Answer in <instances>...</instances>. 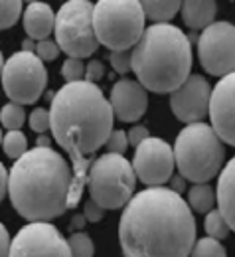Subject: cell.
Returning a JSON list of instances; mask_svg holds the SVG:
<instances>
[{
    "instance_id": "d6a6232c",
    "label": "cell",
    "mask_w": 235,
    "mask_h": 257,
    "mask_svg": "<svg viewBox=\"0 0 235 257\" xmlns=\"http://www.w3.org/2000/svg\"><path fill=\"white\" fill-rule=\"evenodd\" d=\"M103 75H105V67H103V64H101L99 60H93V62H89L87 67H85V75H83V79H85V81H91V83H97Z\"/></svg>"
},
{
    "instance_id": "277c9868",
    "label": "cell",
    "mask_w": 235,
    "mask_h": 257,
    "mask_svg": "<svg viewBox=\"0 0 235 257\" xmlns=\"http://www.w3.org/2000/svg\"><path fill=\"white\" fill-rule=\"evenodd\" d=\"M192 69V46L178 26L156 22L133 46V71L152 93H172Z\"/></svg>"
},
{
    "instance_id": "8d00e7d4",
    "label": "cell",
    "mask_w": 235,
    "mask_h": 257,
    "mask_svg": "<svg viewBox=\"0 0 235 257\" xmlns=\"http://www.w3.org/2000/svg\"><path fill=\"white\" fill-rule=\"evenodd\" d=\"M85 224H87V218H85V214H83V216H79V214H77V216H73V220H71L69 227H71V229H81V227H83Z\"/></svg>"
},
{
    "instance_id": "4316f807",
    "label": "cell",
    "mask_w": 235,
    "mask_h": 257,
    "mask_svg": "<svg viewBox=\"0 0 235 257\" xmlns=\"http://www.w3.org/2000/svg\"><path fill=\"white\" fill-rule=\"evenodd\" d=\"M111 65L121 75L133 71V50H115V52H111Z\"/></svg>"
},
{
    "instance_id": "6da1fadb",
    "label": "cell",
    "mask_w": 235,
    "mask_h": 257,
    "mask_svg": "<svg viewBox=\"0 0 235 257\" xmlns=\"http://www.w3.org/2000/svg\"><path fill=\"white\" fill-rule=\"evenodd\" d=\"M119 239L129 257L190 255L196 243L192 208L172 188H146L127 202Z\"/></svg>"
},
{
    "instance_id": "cb8c5ba5",
    "label": "cell",
    "mask_w": 235,
    "mask_h": 257,
    "mask_svg": "<svg viewBox=\"0 0 235 257\" xmlns=\"http://www.w3.org/2000/svg\"><path fill=\"white\" fill-rule=\"evenodd\" d=\"M24 0H0V30L12 28L22 14Z\"/></svg>"
},
{
    "instance_id": "9a60e30c",
    "label": "cell",
    "mask_w": 235,
    "mask_h": 257,
    "mask_svg": "<svg viewBox=\"0 0 235 257\" xmlns=\"http://www.w3.org/2000/svg\"><path fill=\"white\" fill-rule=\"evenodd\" d=\"M111 109L123 123H136L142 119L148 107V93L140 81L119 79L111 89Z\"/></svg>"
},
{
    "instance_id": "b9f144b4",
    "label": "cell",
    "mask_w": 235,
    "mask_h": 257,
    "mask_svg": "<svg viewBox=\"0 0 235 257\" xmlns=\"http://www.w3.org/2000/svg\"><path fill=\"white\" fill-rule=\"evenodd\" d=\"M24 2H28V4H32V2H36V0H24Z\"/></svg>"
},
{
    "instance_id": "e575fe53",
    "label": "cell",
    "mask_w": 235,
    "mask_h": 257,
    "mask_svg": "<svg viewBox=\"0 0 235 257\" xmlns=\"http://www.w3.org/2000/svg\"><path fill=\"white\" fill-rule=\"evenodd\" d=\"M10 255V235L8 229L0 224V257Z\"/></svg>"
},
{
    "instance_id": "4fadbf2b",
    "label": "cell",
    "mask_w": 235,
    "mask_h": 257,
    "mask_svg": "<svg viewBox=\"0 0 235 257\" xmlns=\"http://www.w3.org/2000/svg\"><path fill=\"white\" fill-rule=\"evenodd\" d=\"M211 87L205 77L188 75L182 85L170 93V109L182 123H198L207 117Z\"/></svg>"
},
{
    "instance_id": "ba28073f",
    "label": "cell",
    "mask_w": 235,
    "mask_h": 257,
    "mask_svg": "<svg viewBox=\"0 0 235 257\" xmlns=\"http://www.w3.org/2000/svg\"><path fill=\"white\" fill-rule=\"evenodd\" d=\"M56 42L67 58H89L99 40L93 28V4L89 0H67L56 14Z\"/></svg>"
},
{
    "instance_id": "ac0fdd59",
    "label": "cell",
    "mask_w": 235,
    "mask_h": 257,
    "mask_svg": "<svg viewBox=\"0 0 235 257\" xmlns=\"http://www.w3.org/2000/svg\"><path fill=\"white\" fill-rule=\"evenodd\" d=\"M182 20L192 30H203L217 14L215 0H182Z\"/></svg>"
},
{
    "instance_id": "d6986e66",
    "label": "cell",
    "mask_w": 235,
    "mask_h": 257,
    "mask_svg": "<svg viewBox=\"0 0 235 257\" xmlns=\"http://www.w3.org/2000/svg\"><path fill=\"white\" fill-rule=\"evenodd\" d=\"M138 2L146 18L154 22H170L182 6V0H138Z\"/></svg>"
},
{
    "instance_id": "f546056e",
    "label": "cell",
    "mask_w": 235,
    "mask_h": 257,
    "mask_svg": "<svg viewBox=\"0 0 235 257\" xmlns=\"http://www.w3.org/2000/svg\"><path fill=\"white\" fill-rule=\"evenodd\" d=\"M107 151L109 153H119V155H125V151L129 149V139H127V133L125 131H111L107 143H105Z\"/></svg>"
},
{
    "instance_id": "2e32d148",
    "label": "cell",
    "mask_w": 235,
    "mask_h": 257,
    "mask_svg": "<svg viewBox=\"0 0 235 257\" xmlns=\"http://www.w3.org/2000/svg\"><path fill=\"white\" fill-rule=\"evenodd\" d=\"M54 26H56V14L50 4L40 2V0L28 4L24 12V30L28 34V38H32L36 42L46 40L54 32Z\"/></svg>"
},
{
    "instance_id": "83f0119b",
    "label": "cell",
    "mask_w": 235,
    "mask_h": 257,
    "mask_svg": "<svg viewBox=\"0 0 235 257\" xmlns=\"http://www.w3.org/2000/svg\"><path fill=\"white\" fill-rule=\"evenodd\" d=\"M62 75L66 81H79L85 75V65L81 58H67L62 65Z\"/></svg>"
},
{
    "instance_id": "7a4b0ae2",
    "label": "cell",
    "mask_w": 235,
    "mask_h": 257,
    "mask_svg": "<svg viewBox=\"0 0 235 257\" xmlns=\"http://www.w3.org/2000/svg\"><path fill=\"white\" fill-rule=\"evenodd\" d=\"M52 135L56 143L71 157L73 180L69 190V208H75L87 188V168L91 157L107 143L115 113L111 103L95 83L79 79L67 81L54 95L52 107Z\"/></svg>"
},
{
    "instance_id": "d4e9b609",
    "label": "cell",
    "mask_w": 235,
    "mask_h": 257,
    "mask_svg": "<svg viewBox=\"0 0 235 257\" xmlns=\"http://www.w3.org/2000/svg\"><path fill=\"white\" fill-rule=\"evenodd\" d=\"M192 253L196 257H223L225 255V247L219 243L217 237H201L194 243L192 247Z\"/></svg>"
},
{
    "instance_id": "7bdbcfd3",
    "label": "cell",
    "mask_w": 235,
    "mask_h": 257,
    "mask_svg": "<svg viewBox=\"0 0 235 257\" xmlns=\"http://www.w3.org/2000/svg\"><path fill=\"white\" fill-rule=\"evenodd\" d=\"M0 145H2V131H0Z\"/></svg>"
},
{
    "instance_id": "5b68a950",
    "label": "cell",
    "mask_w": 235,
    "mask_h": 257,
    "mask_svg": "<svg viewBox=\"0 0 235 257\" xmlns=\"http://www.w3.org/2000/svg\"><path fill=\"white\" fill-rule=\"evenodd\" d=\"M174 161L180 170V176L198 184L209 182L217 176L225 162L223 141L217 137L211 125L188 123L174 143Z\"/></svg>"
},
{
    "instance_id": "f35d334b",
    "label": "cell",
    "mask_w": 235,
    "mask_h": 257,
    "mask_svg": "<svg viewBox=\"0 0 235 257\" xmlns=\"http://www.w3.org/2000/svg\"><path fill=\"white\" fill-rule=\"evenodd\" d=\"M22 50L24 52H36V44L32 42V38H28V40L22 42Z\"/></svg>"
},
{
    "instance_id": "603a6c76",
    "label": "cell",
    "mask_w": 235,
    "mask_h": 257,
    "mask_svg": "<svg viewBox=\"0 0 235 257\" xmlns=\"http://www.w3.org/2000/svg\"><path fill=\"white\" fill-rule=\"evenodd\" d=\"M203 227H205V233L211 235V237H217V239H225L227 233H229V224L225 220V216L217 210H209L205 214V222H203Z\"/></svg>"
},
{
    "instance_id": "1f68e13d",
    "label": "cell",
    "mask_w": 235,
    "mask_h": 257,
    "mask_svg": "<svg viewBox=\"0 0 235 257\" xmlns=\"http://www.w3.org/2000/svg\"><path fill=\"white\" fill-rule=\"evenodd\" d=\"M83 214H85L87 222H99V220H103V216H105V208H103L101 204H97V202L89 196V200L85 202Z\"/></svg>"
},
{
    "instance_id": "8992f818",
    "label": "cell",
    "mask_w": 235,
    "mask_h": 257,
    "mask_svg": "<svg viewBox=\"0 0 235 257\" xmlns=\"http://www.w3.org/2000/svg\"><path fill=\"white\" fill-rule=\"evenodd\" d=\"M146 14L138 0H97L93 4V28L99 44L115 50H131L144 32Z\"/></svg>"
},
{
    "instance_id": "60d3db41",
    "label": "cell",
    "mask_w": 235,
    "mask_h": 257,
    "mask_svg": "<svg viewBox=\"0 0 235 257\" xmlns=\"http://www.w3.org/2000/svg\"><path fill=\"white\" fill-rule=\"evenodd\" d=\"M2 69H4V58H2V52H0V77H2Z\"/></svg>"
},
{
    "instance_id": "5bb4252c",
    "label": "cell",
    "mask_w": 235,
    "mask_h": 257,
    "mask_svg": "<svg viewBox=\"0 0 235 257\" xmlns=\"http://www.w3.org/2000/svg\"><path fill=\"white\" fill-rule=\"evenodd\" d=\"M207 115L217 137L225 145L235 147V71L221 75L213 87Z\"/></svg>"
},
{
    "instance_id": "4dcf8cb0",
    "label": "cell",
    "mask_w": 235,
    "mask_h": 257,
    "mask_svg": "<svg viewBox=\"0 0 235 257\" xmlns=\"http://www.w3.org/2000/svg\"><path fill=\"white\" fill-rule=\"evenodd\" d=\"M28 121H30V127H32L34 133L44 135V133L50 128L52 117H50V111H48V109H34Z\"/></svg>"
},
{
    "instance_id": "74e56055",
    "label": "cell",
    "mask_w": 235,
    "mask_h": 257,
    "mask_svg": "<svg viewBox=\"0 0 235 257\" xmlns=\"http://www.w3.org/2000/svg\"><path fill=\"white\" fill-rule=\"evenodd\" d=\"M170 180H172V178H170ZM184 188H186V186H184V180H182V178H174V180H172V190L184 192Z\"/></svg>"
},
{
    "instance_id": "30bf717a",
    "label": "cell",
    "mask_w": 235,
    "mask_h": 257,
    "mask_svg": "<svg viewBox=\"0 0 235 257\" xmlns=\"http://www.w3.org/2000/svg\"><path fill=\"white\" fill-rule=\"evenodd\" d=\"M201 67L215 77L235 71V26L229 22H211L198 40Z\"/></svg>"
},
{
    "instance_id": "836d02e7",
    "label": "cell",
    "mask_w": 235,
    "mask_h": 257,
    "mask_svg": "<svg viewBox=\"0 0 235 257\" xmlns=\"http://www.w3.org/2000/svg\"><path fill=\"white\" fill-rule=\"evenodd\" d=\"M146 137H150V133H148V128L142 127V125H134L129 133H127V139H129V145H133L134 149L146 139Z\"/></svg>"
},
{
    "instance_id": "484cf974",
    "label": "cell",
    "mask_w": 235,
    "mask_h": 257,
    "mask_svg": "<svg viewBox=\"0 0 235 257\" xmlns=\"http://www.w3.org/2000/svg\"><path fill=\"white\" fill-rule=\"evenodd\" d=\"M69 247H71V255L77 257H91L95 253V245L91 241V237L87 233H71L69 237Z\"/></svg>"
},
{
    "instance_id": "52a82bcc",
    "label": "cell",
    "mask_w": 235,
    "mask_h": 257,
    "mask_svg": "<svg viewBox=\"0 0 235 257\" xmlns=\"http://www.w3.org/2000/svg\"><path fill=\"white\" fill-rule=\"evenodd\" d=\"M136 174L133 164L119 153H107L91 164L87 174L89 196L105 210H119L133 198Z\"/></svg>"
},
{
    "instance_id": "7c38bea8",
    "label": "cell",
    "mask_w": 235,
    "mask_h": 257,
    "mask_svg": "<svg viewBox=\"0 0 235 257\" xmlns=\"http://www.w3.org/2000/svg\"><path fill=\"white\" fill-rule=\"evenodd\" d=\"M174 149L158 137H146L134 153V174L146 186H162L174 172Z\"/></svg>"
},
{
    "instance_id": "ffe728a7",
    "label": "cell",
    "mask_w": 235,
    "mask_h": 257,
    "mask_svg": "<svg viewBox=\"0 0 235 257\" xmlns=\"http://www.w3.org/2000/svg\"><path fill=\"white\" fill-rule=\"evenodd\" d=\"M188 204L194 212L198 214H207L209 210H213L215 204V192L211 186H207L205 182H198L190 188L188 192Z\"/></svg>"
},
{
    "instance_id": "3957f363",
    "label": "cell",
    "mask_w": 235,
    "mask_h": 257,
    "mask_svg": "<svg viewBox=\"0 0 235 257\" xmlns=\"http://www.w3.org/2000/svg\"><path fill=\"white\" fill-rule=\"evenodd\" d=\"M73 172L50 147H38L18 157L8 174V196L14 210L30 222L54 220L69 208Z\"/></svg>"
},
{
    "instance_id": "d590c367",
    "label": "cell",
    "mask_w": 235,
    "mask_h": 257,
    "mask_svg": "<svg viewBox=\"0 0 235 257\" xmlns=\"http://www.w3.org/2000/svg\"><path fill=\"white\" fill-rule=\"evenodd\" d=\"M6 194H8V172L0 162V202L6 198Z\"/></svg>"
},
{
    "instance_id": "e0dca14e",
    "label": "cell",
    "mask_w": 235,
    "mask_h": 257,
    "mask_svg": "<svg viewBox=\"0 0 235 257\" xmlns=\"http://www.w3.org/2000/svg\"><path fill=\"white\" fill-rule=\"evenodd\" d=\"M215 202L219 212L225 216L229 227L235 231V157L227 164H223L217 180Z\"/></svg>"
},
{
    "instance_id": "9c48e42d",
    "label": "cell",
    "mask_w": 235,
    "mask_h": 257,
    "mask_svg": "<svg viewBox=\"0 0 235 257\" xmlns=\"http://www.w3.org/2000/svg\"><path fill=\"white\" fill-rule=\"evenodd\" d=\"M0 81L10 101H16L20 105H32L46 91L48 71L36 52L22 50L10 56L8 62H4Z\"/></svg>"
},
{
    "instance_id": "44dd1931",
    "label": "cell",
    "mask_w": 235,
    "mask_h": 257,
    "mask_svg": "<svg viewBox=\"0 0 235 257\" xmlns=\"http://www.w3.org/2000/svg\"><path fill=\"white\" fill-rule=\"evenodd\" d=\"M26 121V111H24V105L16 103V101H10L2 107L0 111V123L6 131H14V128H20Z\"/></svg>"
},
{
    "instance_id": "8fae6325",
    "label": "cell",
    "mask_w": 235,
    "mask_h": 257,
    "mask_svg": "<svg viewBox=\"0 0 235 257\" xmlns=\"http://www.w3.org/2000/svg\"><path fill=\"white\" fill-rule=\"evenodd\" d=\"M10 255H52V257H69L71 247L69 241L64 239L56 225L48 224L46 220H38L24 225L16 237L10 241Z\"/></svg>"
},
{
    "instance_id": "f1b7e54d",
    "label": "cell",
    "mask_w": 235,
    "mask_h": 257,
    "mask_svg": "<svg viewBox=\"0 0 235 257\" xmlns=\"http://www.w3.org/2000/svg\"><path fill=\"white\" fill-rule=\"evenodd\" d=\"M60 52H62V50H60L58 42H52V40H48V38H46V40H38V44H36V56H38L42 62H54Z\"/></svg>"
},
{
    "instance_id": "ab89813d",
    "label": "cell",
    "mask_w": 235,
    "mask_h": 257,
    "mask_svg": "<svg viewBox=\"0 0 235 257\" xmlns=\"http://www.w3.org/2000/svg\"><path fill=\"white\" fill-rule=\"evenodd\" d=\"M36 145H38V147H50V139L42 135V137L38 139V143H36Z\"/></svg>"
},
{
    "instance_id": "7402d4cb",
    "label": "cell",
    "mask_w": 235,
    "mask_h": 257,
    "mask_svg": "<svg viewBox=\"0 0 235 257\" xmlns=\"http://www.w3.org/2000/svg\"><path fill=\"white\" fill-rule=\"evenodd\" d=\"M2 149L10 159H18L28 151V139L24 133H20V128L8 131V135L2 137Z\"/></svg>"
}]
</instances>
